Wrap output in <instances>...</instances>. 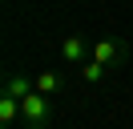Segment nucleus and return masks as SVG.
<instances>
[{"instance_id": "1", "label": "nucleus", "mask_w": 133, "mask_h": 129, "mask_svg": "<svg viewBox=\"0 0 133 129\" xmlns=\"http://www.w3.org/2000/svg\"><path fill=\"white\" fill-rule=\"evenodd\" d=\"M20 117H24V129H49V121H52L49 97H44V93L24 97V101H20Z\"/></svg>"}, {"instance_id": "2", "label": "nucleus", "mask_w": 133, "mask_h": 129, "mask_svg": "<svg viewBox=\"0 0 133 129\" xmlns=\"http://www.w3.org/2000/svg\"><path fill=\"white\" fill-rule=\"evenodd\" d=\"M125 56H129V44H125L121 36H101L97 44H93V61H101L105 69H113V64H121Z\"/></svg>"}, {"instance_id": "3", "label": "nucleus", "mask_w": 133, "mask_h": 129, "mask_svg": "<svg viewBox=\"0 0 133 129\" xmlns=\"http://www.w3.org/2000/svg\"><path fill=\"white\" fill-rule=\"evenodd\" d=\"M61 61L65 64H85L89 61V40H85L81 32H69L65 44H61Z\"/></svg>"}, {"instance_id": "4", "label": "nucleus", "mask_w": 133, "mask_h": 129, "mask_svg": "<svg viewBox=\"0 0 133 129\" xmlns=\"http://www.w3.org/2000/svg\"><path fill=\"white\" fill-rule=\"evenodd\" d=\"M4 93L8 97H16V101H24V97H32L36 93V77H28V73H8V77H4Z\"/></svg>"}, {"instance_id": "5", "label": "nucleus", "mask_w": 133, "mask_h": 129, "mask_svg": "<svg viewBox=\"0 0 133 129\" xmlns=\"http://www.w3.org/2000/svg\"><path fill=\"white\" fill-rule=\"evenodd\" d=\"M61 89H65V77H61L57 69H44V73H36V93L52 97V93H61Z\"/></svg>"}, {"instance_id": "6", "label": "nucleus", "mask_w": 133, "mask_h": 129, "mask_svg": "<svg viewBox=\"0 0 133 129\" xmlns=\"http://www.w3.org/2000/svg\"><path fill=\"white\" fill-rule=\"evenodd\" d=\"M16 117H20V101L4 93V97H0V125H12Z\"/></svg>"}, {"instance_id": "7", "label": "nucleus", "mask_w": 133, "mask_h": 129, "mask_svg": "<svg viewBox=\"0 0 133 129\" xmlns=\"http://www.w3.org/2000/svg\"><path fill=\"white\" fill-rule=\"evenodd\" d=\"M81 77L89 81V85H97V81L105 77V64H101V61H85V64H81Z\"/></svg>"}]
</instances>
